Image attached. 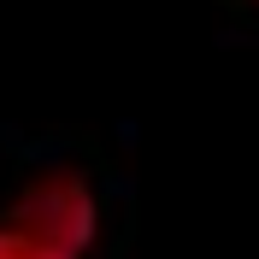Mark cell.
<instances>
[{"mask_svg":"<svg viewBox=\"0 0 259 259\" xmlns=\"http://www.w3.org/2000/svg\"><path fill=\"white\" fill-rule=\"evenodd\" d=\"M100 212L77 171H41L0 212V259H82L95 247Z\"/></svg>","mask_w":259,"mask_h":259,"instance_id":"6da1fadb","label":"cell"}]
</instances>
